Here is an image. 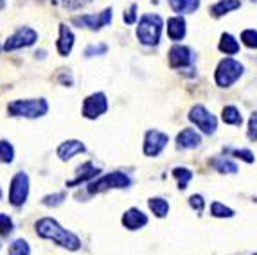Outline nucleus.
Wrapping results in <instances>:
<instances>
[{"instance_id":"nucleus-12","label":"nucleus","mask_w":257,"mask_h":255,"mask_svg":"<svg viewBox=\"0 0 257 255\" xmlns=\"http://www.w3.org/2000/svg\"><path fill=\"white\" fill-rule=\"evenodd\" d=\"M167 58H169V67L171 68H187L194 61L193 51L185 45H173Z\"/></svg>"},{"instance_id":"nucleus-14","label":"nucleus","mask_w":257,"mask_h":255,"mask_svg":"<svg viewBox=\"0 0 257 255\" xmlns=\"http://www.w3.org/2000/svg\"><path fill=\"white\" fill-rule=\"evenodd\" d=\"M122 225H124V228L128 230H139L142 228V226L148 225V216L142 210H139V208H128L124 214H122Z\"/></svg>"},{"instance_id":"nucleus-18","label":"nucleus","mask_w":257,"mask_h":255,"mask_svg":"<svg viewBox=\"0 0 257 255\" xmlns=\"http://www.w3.org/2000/svg\"><path fill=\"white\" fill-rule=\"evenodd\" d=\"M185 20L182 17H173L167 20V36L173 40V42H180L185 38Z\"/></svg>"},{"instance_id":"nucleus-31","label":"nucleus","mask_w":257,"mask_h":255,"mask_svg":"<svg viewBox=\"0 0 257 255\" xmlns=\"http://www.w3.org/2000/svg\"><path fill=\"white\" fill-rule=\"evenodd\" d=\"M15 225H13V219L8 216V214L0 212V235H9L13 232Z\"/></svg>"},{"instance_id":"nucleus-4","label":"nucleus","mask_w":257,"mask_h":255,"mask_svg":"<svg viewBox=\"0 0 257 255\" xmlns=\"http://www.w3.org/2000/svg\"><path fill=\"white\" fill-rule=\"evenodd\" d=\"M243 70L244 68L239 61H236L234 58H225V60L219 61L218 68H216V74H214L216 85L223 86V88L232 86L243 76Z\"/></svg>"},{"instance_id":"nucleus-27","label":"nucleus","mask_w":257,"mask_h":255,"mask_svg":"<svg viewBox=\"0 0 257 255\" xmlns=\"http://www.w3.org/2000/svg\"><path fill=\"white\" fill-rule=\"evenodd\" d=\"M15 160V148L9 141H0V162L11 164Z\"/></svg>"},{"instance_id":"nucleus-24","label":"nucleus","mask_w":257,"mask_h":255,"mask_svg":"<svg viewBox=\"0 0 257 255\" xmlns=\"http://www.w3.org/2000/svg\"><path fill=\"white\" fill-rule=\"evenodd\" d=\"M148 205H150L151 212L157 217H166L167 212H169V203L166 200H162V198H151L148 201Z\"/></svg>"},{"instance_id":"nucleus-34","label":"nucleus","mask_w":257,"mask_h":255,"mask_svg":"<svg viewBox=\"0 0 257 255\" xmlns=\"http://www.w3.org/2000/svg\"><path fill=\"white\" fill-rule=\"evenodd\" d=\"M248 139L252 142L257 141V111H253L252 115H250V120H248Z\"/></svg>"},{"instance_id":"nucleus-35","label":"nucleus","mask_w":257,"mask_h":255,"mask_svg":"<svg viewBox=\"0 0 257 255\" xmlns=\"http://www.w3.org/2000/svg\"><path fill=\"white\" fill-rule=\"evenodd\" d=\"M189 205H191L198 214H202L203 207H205V201H203V198L200 194H193L191 198H189Z\"/></svg>"},{"instance_id":"nucleus-29","label":"nucleus","mask_w":257,"mask_h":255,"mask_svg":"<svg viewBox=\"0 0 257 255\" xmlns=\"http://www.w3.org/2000/svg\"><path fill=\"white\" fill-rule=\"evenodd\" d=\"M65 200H67V192H56V194L43 196L42 203L45 205V207H58V205H61Z\"/></svg>"},{"instance_id":"nucleus-22","label":"nucleus","mask_w":257,"mask_h":255,"mask_svg":"<svg viewBox=\"0 0 257 255\" xmlns=\"http://www.w3.org/2000/svg\"><path fill=\"white\" fill-rule=\"evenodd\" d=\"M219 51L227 56H234L239 52V43L236 42V38L232 34L225 33L221 34V40H219Z\"/></svg>"},{"instance_id":"nucleus-19","label":"nucleus","mask_w":257,"mask_h":255,"mask_svg":"<svg viewBox=\"0 0 257 255\" xmlns=\"http://www.w3.org/2000/svg\"><path fill=\"white\" fill-rule=\"evenodd\" d=\"M239 8H241L239 0H219V2H216V4L210 8V15L214 18H221L230 13V11L239 9Z\"/></svg>"},{"instance_id":"nucleus-20","label":"nucleus","mask_w":257,"mask_h":255,"mask_svg":"<svg viewBox=\"0 0 257 255\" xmlns=\"http://www.w3.org/2000/svg\"><path fill=\"white\" fill-rule=\"evenodd\" d=\"M175 13H193L200 8V0H167Z\"/></svg>"},{"instance_id":"nucleus-16","label":"nucleus","mask_w":257,"mask_h":255,"mask_svg":"<svg viewBox=\"0 0 257 255\" xmlns=\"http://www.w3.org/2000/svg\"><path fill=\"white\" fill-rule=\"evenodd\" d=\"M74 42H76V36L70 31V27H67L65 24H60V36H58V42H56V49H58V54L60 56H69L72 52Z\"/></svg>"},{"instance_id":"nucleus-5","label":"nucleus","mask_w":257,"mask_h":255,"mask_svg":"<svg viewBox=\"0 0 257 255\" xmlns=\"http://www.w3.org/2000/svg\"><path fill=\"white\" fill-rule=\"evenodd\" d=\"M132 185V178L122 171H113L108 175L101 176L99 180L92 182L88 185V192L90 194H99V192L110 191V189H126Z\"/></svg>"},{"instance_id":"nucleus-6","label":"nucleus","mask_w":257,"mask_h":255,"mask_svg":"<svg viewBox=\"0 0 257 255\" xmlns=\"http://www.w3.org/2000/svg\"><path fill=\"white\" fill-rule=\"evenodd\" d=\"M29 198V176L27 173L20 171L11 178L9 185V203L13 207H22Z\"/></svg>"},{"instance_id":"nucleus-8","label":"nucleus","mask_w":257,"mask_h":255,"mask_svg":"<svg viewBox=\"0 0 257 255\" xmlns=\"http://www.w3.org/2000/svg\"><path fill=\"white\" fill-rule=\"evenodd\" d=\"M38 40V33L31 27H20L18 31H15L4 43V51L11 52V51H18V49L24 47H31L33 43Z\"/></svg>"},{"instance_id":"nucleus-13","label":"nucleus","mask_w":257,"mask_h":255,"mask_svg":"<svg viewBox=\"0 0 257 255\" xmlns=\"http://www.w3.org/2000/svg\"><path fill=\"white\" fill-rule=\"evenodd\" d=\"M99 175H101V169H99V167H95L92 162H85V164H81V166L76 169L74 180L67 182V187H77V185H81V183H85V182H90L92 178H95V176H99Z\"/></svg>"},{"instance_id":"nucleus-15","label":"nucleus","mask_w":257,"mask_h":255,"mask_svg":"<svg viewBox=\"0 0 257 255\" xmlns=\"http://www.w3.org/2000/svg\"><path fill=\"white\" fill-rule=\"evenodd\" d=\"M85 144H83L81 141H76V139H72V141H65L61 142L60 146H58V149H56V153H58V157H60L61 162H67L70 160V158H74L76 155L79 153H85Z\"/></svg>"},{"instance_id":"nucleus-17","label":"nucleus","mask_w":257,"mask_h":255,"mask_svg":"<svg viewBox=\"0 0 257 255\" xmlns=\"http://www.w3.org/2000/svg\"><path fill=\"white\" fill-rule=\"evenodd\" d=\"M200 142H202V137H200V133H196V130H193V128H185V130H182V132L178 133V137H176V146L180 149L198 148Z\"/></svg>"},{"instance_id":"nucleus-40","label":"nucleus","mask_w":257,"mask_h":255,"mask_svg":"<svg viewBox=\"0 0 257 255\" xmlns=\"http://www.w3.org/2000/svg\"><path fill=\"white\" fill-rule=\"evenodd\" d=\"M255 255H257V253H255Z\"/></svg>"},{"instance_id":"nucleus-30","label":"nucleus","mask_w":257,"mask_h":255,"mask_svg":"<svg viewBox=\"0 0 257 255\" xmlns=\"http://www.w3.org/2000/svg\"><path fill=\"white\" fill-rule=\"evenodd\" d=\"M241 42L248 49H257V31H253V29L243 31V33H241Z\"/></svg>"},{"instance_id":"nucleus-10","label":"nucleus","mask_w":257,"mask_h":255,"mask_svg":"<svg viewBox=\"0 0 257 255\" xmlns=\"http://www.w3.org/2000/svg\"><path fill=\"white\" fill-rule=\"evenodd\" d=\"M111 22V8H106L104 11L97 15H81V17H74L72 24L77 27H85L90 31H99L106 27Z\"/></svg>"},{"instance_id":"nucleus-32","label":"nucleus","mask_w":257,"mask_h":255,"mask_svg":"<svg viewBox=\"0 0 257 255\" xmlns=\"http://www.w3.org/2000/svg\"><path fill=\"white\" fill-rule=\"evenodd\" d=\"M108 52L106 43H97V45H90L85 49V58H92V56H103Z\"/></svg>"},{"instance_id":"nucleus-3","label":"nucleus","mask_w":257,"mask_h":255,"mask_svg":"<svg viewBox=\"0 0 257 255\" xmlns=\"http://www.w3.org/2000/svg\"><path fill=\"white\" fill-rule=\"evenodd\" d=\"M9 115L13 117H26V119H38L49 111V102L43 97L38 99H17L8 104Z\"/></svg>"},{"instance_id":"nucleus-7","label":"nucleus","mask_w":257,"mask_h":255,"mask_svg":"<svg viewBox=\"0 0 257 255\" xmlns=\"http://www.w3.org/2000/svg\"><path fill=\"white\" fill-rule=\"evenodd\" d=\"M108 111V99L103 92H95V94H90L88 97L83 101L81 106V115L85 119H97L103 113Z\"/></svg>"},{"instance_id":"nucleus-33","label":"nucleus","mask_w":257,"mask_h":255,"mask_svg":"<svg viewBox=\"0 0 257 255\" xmlns=\"http://www.w3.org/2000/svg\"><path fill=\"white\" fill-rule=\"evenodd\" d=\"M230 153L236 158H241L243 162H246V164H253V160H255L253 153L252 151H248V149H232Z\"/></svg>"},{"instance_id":"nucleus-37","label":"nucleus","mask_w":257,"mask_h":255,"mask_svg":"<svg viewBox=\"0 0 257 255\" xmlns=\"http://www.w3.org/2000/svg\"><path fill=\"white\" fill-rule=\"evenodd\" d=\"M88 2H92V0H61V4L67 9H79L88 4Z\"/></svg>"},{"instance_id":"nucleus-36","label":"nucleus","mask_w":257,"mask_h":255,"mask_svg":"<svg viewBox=\"0 0 257 255\" xmlns=\"http://www.w3.org/2000/svg\"><path fill=\"white\" fill-rule=\"evenodd\" d=\"M137 4H132L130 6V9L128 11H124V15H122V20L126 22V24H130V26H132V24H135V22H137Z\"/></svg>"},{"instance_id":"nucleus-23","label":"nucleus","mask_w":257,"mask_h":255,"mask_svg":"<svg viewBox=\"0 0 257 255\" xmlns=\"http://www.w3.org/2000/svg\"><path fill=\"white\" fill-rule=\"evenodd\" d=\"M221 119L225 124H232V126H241L243 117H241L239 110L236 106H225L221 111Z\"/></svg>"},{"instance_id":"nucleus-9","label":"nucleus","mask_w":257,"mask_h":255,"mask_svg":"<svg viewBox=\"0 0 257 255\" xmlns=\"http://www.w3.org/2000/svg\"><path fill=\"white\" fill-rule=\"evenodd\" d=\"M189 120L193 124H196V128H200L205 135H212V133L216 132V128H218V119H216L214 115L210 113L205 106H202V104H196V106L191 110Z\"/></svg>"},{"instance_id":"nucleus-1","label":"nucleus","mask_w":257,"mask_h":255,"mask_svg":"<svg viewBox=\"0 0 257 255\" xmlns=\"http://www.w3.org/2000/svg\"><path fill=\"white\" fill-rule=\"evenodd\" d=\"M36 234L42 239H49V241L56 242L58 246L67 248L69 251H76L81 248L79 237L76 234H72V232H69L67 228H63L52 217H42V219L36 221Z\"/></svg>"},{"instance_id":"nucleus-2","label":"nucleus","mask_w":257,"mask_h":255,"mask_svg":"<svg viewBox=\"0 0 257 255\" xmlns=\"http://www.w3.org/2000/svg\"><path fill=\"white\" fill-rule=\"evenodd\" d=\"M162 27H164V20L159 15H142L137 27L139 42L142 45H148V47L159 45L160 36H162Z\"/></svg>"},{"instance_id":"nucleus-11","label":"nucleus","mask_w":257,"mask_h":255,"mask_svg":"<svg viewBox=\"0 0 257 255\" xmlns=\"http://www.w3.org/2000/svg\"><path fill=\"white\" fill-rule=\"evenodd\" d=\"M169 142V137L159 130H150L144 137V155L146 157H159L164 151V148Z\"/></svg>"},{"instance_id":"nucleus-28","label":"nucleus","mask_w":257,"mask_h":255,"mask_svg":"<svg viewBox=\"0 0 257 255\" xmlns=\"http://www.w3.org/2000/svg\"><path fill=\"white\" fill-rule=\"evenodd\" d=\"M210 214L214 217H232L234 216V210L225 207V205L219 203V201H214V203L210 205Z\"/></svg>"},{"instance_id":"nucleus-39","label":"nucleus","mask_w":257,"mask_h":255,"mask_svg":"<svg viewBox=\"0 0 257 255\" xmlns=\"http://www.w3.org/2000/svg\"><path fill=\"white\" fill-rule=\"evenodd\" d=\"M0 198H2V189H0Z\"/></svg>"},{"instance_id":"nucleus-21","label":"nucleus","mask_w":257,"mask_h":255,"mask_svg":"<svg viewBox=\"0 0 257 255\" xmlns=\"http://www.w3.org/2000/svg\"><path fill=\"white\" fill-rule=\"evenodd\" d=\"M210 166L214 167L216 171L223 173V175H236L237 173V166L234 162H230L228 158L225 157H216L210 160Z\"/></svg>"},{"instance_id":"nucleus-26","label":"nucleus","mask_w":257,"mask_h":255,"mask_svg":"<svg viewBox=\"0 0 257 255\" xmlns=\"http://www.w3.org/2000/svg\"><path fill=\"white\" fill-rule=\"evenodd\" d=\"M31 246L26 239H15L11 244H9L8 255H29Z\"/></svg>"},{"instance_id":"nucleus-38","label":"nucleus","mask_w":257,"mask_h":255,"mask_svg":"<svg viewBox=\"0 0 257 255\" xmlns=\"http://www.w3.org/2000/svg\"><path fill=\"white\" fill-rule=\"evenodd\" d=\"M6 8V0H0V11Z\"/></svg>"},{"instance_id":"nucleus-25","label":"nucleus","mask_w":257,"mask_h":255,"mask_svg":"<svg viewBox=\"0 0 257 255\" xmlns=\"http://www.w3.org/2000/svg\"><path fill=\"white\" fill-rule=\"evenodd\" d=\"M173 176L178 180V189L184 191V189H187L189 182L193 178V173H191L187 167H175V169H173Z\"/></svg>"}]
</instances>
